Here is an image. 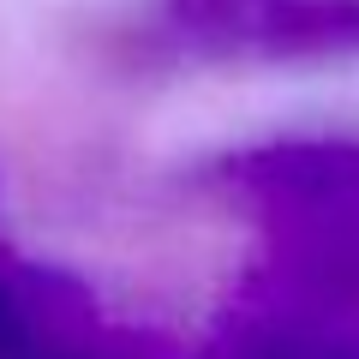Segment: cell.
<instances>
[{
  "mask_svg": "<svg viewBox=\"0 0 359 359\" xmlns=\"http://www.w3.org/2000/svg\"><path fill=\"white\" fill-rule=\"evenodd\" d=\"M96 318L90 294L60 269L0 257V359H54Z\"/></svg>",
  "mask_w": 359,
  "mask_h": 359,
  "instance_id": "cell-4",
  "label": "cell"
},
{
  "mask_svg": "<svg viewBox=\"0 0 359 359\" xmlns=\"http://www.w3.org/2000/svg\"><path fill=\"white\" fill-rule=\"evenodd\" d=\"M162 13L204 54L359 60V0H162Z\"/></svg>",
  "mask_w": 359,
  "mask_h": 359,
  "instance_id": "cell-2",
  "label": "cell"
},
{
  "mask_svg": "<svg viewBox=\"0 0 359 359\" xmlns=\"http://www.w3.org/2000/svg\"><path fill=\"white\" fill-rule=\"evenodd\" d=\"M210 186L264 228L276 276L359 311V138H276L233 150Z\"/></svg>",
  "mask_w": 359,
  "mask_h": 359,
  "instance_id": "cell-1",
  "label": "cell"
},
{
  "mask_svg": "<svg viewBox=\"0 0 359 359\" xmlns=\"http://www.w3.org/2000/svg\"><path fill=\"white\" fill-rule=\"evenodd\" d=\"M216 359H359V311L269 269L216 330Z\"/></svg>",
  "mask_w": 359,
  "mask_h": 359,
  "instance_id": "cell-3",
  "label": "cell"
},
{
  "mask_svg": "<svg viewBox=\"0 0 359 359\" xmlns=\"http://www.w3.org/2000/svg\"><path fill=\"white\" fill-rule=\"evenodd\" d=\"M54 359H168V353H162V347H150L144 335L108 330V323L96 318L90 330H78V335H72V341H66Z\"/></svg>",
  "mask_w": 359,
  "mask_h": 359,
  "instance_id": "cell-5",
  "label": "cell"
}]
</instances>
